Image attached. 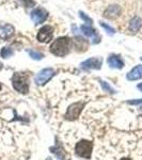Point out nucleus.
I'll return each instance as SVG.
<instances>
[{
	"mask_svg": "<svg viewBox=\"0 0 142 160\" xmlns=\"http://www.w3.org/2000/svg\"><path fill=\"white\" fill-rule=\"evenodd\" d=\"M72 47V41L68 37H61L58 38L56 41L51 43L49 50L53 55L57 57H65L68 55Z\"/></svg>",
	"mask_w": 142,
	"mask_h": 160,
	"instance_id": "nucleus-1",
	"label": "nucleus"
},
{
	"mask_svg": "<svg viewBox=\"0 0 142 160\" xmlns=\"http://www.w3.org/2000/svg\"><path fill=\"white\" fill-rule=\"evenodd\" d=\"M12 86L20 94L29 92V76L26 73H15L12 77Z\"/></svg>",
	"mask_w": 142,
	"mask_h": 160,
	"instance_id": "nucleus-2",
	"label": "nucleus"
},
{
	"mask_svg": "<svg viewBox=\"0 0 142 160\" xmlns=\"http://www.w3.org/2000/svg\"><path fill=\"white\" fill-rule=\"evenodd\" d=\"M93 151V143L89 140H80L75 146V154L80 158L90 159Z\"/></svg>",
	"mask_w": 142,
	"mask_h": 160,
	"instance_id": "nucleus-3",
	"label": "nucleus"
},
{
	"mask_svg": "<svg viewBox=\"0 0 142 160\" xmlns=\"http://www.w3.org/2000/svg\"><path fill=\"white\" fill-rule=\"evenodd\" d=\"M84 108V102H74L68 108L65 115V120L68 121H75L79 118L80 113L82 112V109Z\"/></svg>",
	"mask_w": 142,
	"mask_h": 160,
	"instance_id": "nucleus-4",
	"label": "nucleus"
},
{
	"mask_svg": "<svg viewBox=\"0 0 142 160\" xmlns=\"http://www.w3.org/2000/svg\"><path fill=\"white\" fill-rule=\"evenodd\" d=\"M56 72L53 68H44L42 69L41 72H38V75L35 76V83L38 86H44L45 83H47L49 80L55 76Z\"/></svg>",
	"mask_w": 142,
	"mask_h": 160,
	"instance_id": "nucleus-5",
	"label": "nucleus"
},
{
	"mask_svg": "<svg viewBox=\"0 0 142 160\" xmlns=\"http://www.w3.org/2000/svg\"><path fill=\"white\" fill-rule=\"evenodd\" d=\"M53 37V28L51 26H44L38 32L37 38L41 43H49Z\"/></svg>",
	"mask_w": 142,
	"mask_h": 160,
	"instance_id": "nucleus-6",
	"label": "nucleus"
},
{
	"mask_svg": "<svg viewBox=\"0 0 142 160\" xmlns=\"http://www.w3.org/2000/svg\"><path fill=\"white\" fill-rule=\"evenodd\" d=\"M30 17L35 25H40L47 19L48 12L45 9H43V8H37V9H34L31 12Z\"/></svg>",
	"mask_w": 142,
	"mask_h": 160,
	"instance_id": "nucleus-7",
	"label": "nucleus"
},
{
	"mask_svg": "<svg viewBox=\"0 0 142 160\" xmlns=\"http://www.w3.org/2000/svg\"><path fill=\"white\" fill-rule=\"evenodd\" d=\"M81 32L84 33L86 37L92 38V42L94 44H99L100 42V37L97 33V31L90 25H82L80 27Z\"/></svg>",
	"mask_w": 142,
	"mask_h": 160,
	"instance_id": "nucleus-8",
	"label": "nucleus"
},
{
	"mask_svg": "<svg viewBox=\"0 0 142 160\" xmlns=\"http://www.w3.org/2000/svg\"><path fill=\"white\" fill-rule=\"evenodd\" d=\"M15 34V28L10 24L0 25V40L8 41Z\"/></svg>",
	"mask_w": 142,
	"mask_h": 160,
	"instance_id": "nucleus-9",
	"label": "nucleus"
},
{
	"mask_svg": "<svg viewBox=\"0 0 142 160\" xmlns=\"http://www.w3.org/2000/svg\"><path fill=\"white\" fill-rule=\"evenodd\" d=\"M103 65V60L100 58H90L80 64L84 69H100Z\"/></svg>",
	"mask_w": 142,
	"mask_h": 160,
	"instance_id": "nucleus-10",
	"label": "nucleus"
},
{
	"mask_svg": "<svg viewBox=\"0 0 142 160\" xmlns=\"http://www.w3.org/2000/svg\"><path fill=\"white\" fill-rule=\"evenodd\" d=\"M50 152L53 155H56L57 158H58L59 160H68V154H66L65 149L63 148V146H62V144L60 143V142H57L55 146L50 148Z\"/></svg>",
	"mask_w": 142,
	"mask_h": 160,
	"instance_id": "nucleus-11",
	"label": "nucleus"
},
{
	"mask_svg": "<svg viewBox=\"0 0 142 160\" xmlns=\"http://www.w3.org/2000/svg\"><path fill=\"white\" fill-rule=\"evenodd\" d=\"M107 63H108V65L112 68L122 69L124 68V61L122 60V58L118 55L109 56V58L107 59Z\"/></svg>",
	"mask_w": 142,
	"mask_h": 160,
	"instance_id": "nucleus-12",
	"label": "nucleus"
},
{
	"mask_svg": "<svg viewBox=\"0 0 142 160\" xmlns=\"http://www.w3.org/2000/svg\"><path fill=\"white\" fill-rule=\"evenodd\" d=\"M120 12H121V8L119 7V6H117V4H114V6L108 7L107 9L105 10L104 16L106 17V18L113 19V18H115V17L119 16Z\"/></svg>",
	"mask_w": 142,
	"mask_h": 160,
	"instance_id": "nucleus-13",
	"label": "nucleus"
},
{
	"mask_svg": "<svg viewBox=\"0 0 142 160\" xmlns=\"http://www.w3.org/2000/svg\"><path fill=\"white\" fill-rule=\"evenodd\" d=\"M126 78H127V80H129V81H135V80L142 79V65L135 66V68L127 74Z\"/></svg>",
	"mask_w": 142,
	"mask_h": 160,
	"instance_id": "nucleus-14",
	"label": "nucleus"
},
{
	"mask_svg": "<svg viewBox=\"0 0 142 160\" xmlns=\"http://www.w3.org/2000/svg\"><path fill=\"white\" fill-rule=\"evenodd\" d=\"M141 26H142L141 19L139 18V17H135V18L131 19L129 22V30L131 32H137V31H139V29L141 28Z\"/></svg>",
	"mask_w": 142,
	"mask_h": 160,
	"instance_id": "nucleus-15",
	"label": "nucleus"
},
{
	"mask_svg": "<svg viewBox=\"0 0 142 160\" xmlns=\"http://www.w3.org/2000/svg\"><path fill=\"white\" fill-rule=\"evenodd\" d=\"M27 52L29 53V56L31 58L33 59V60H42L44 58V55L42 52H40V51H37V50H32V49H28Z\"/></svg>",
	"mask_w": 142,
	"mask_h": 160,
	"instance_id": "nucleus-16",
	"label": "nucleus"
},
{
	"mask_svg": "<svg viewBox=\"0 0 142 160\" xmlns=\"http://www.w3.org/2000/svg\"><path fill=\"white\" fill-rule=\"evenodd\" d=\"M14 55V51H13L10 47H3L0 51V56H1V58L3 59H8L10 58V57H12Z\"/></svg>",
	"mask_w": 142,
	"mask_h": 160,
	"instance_id": "nucleus-17",
	"label": "nucleus"
},
{
	"mask_svg": "<svg viewBox=\"0 0 142 160\" xmlns=\"http://www.w3.org/2000/svg\"><path fill=\"white\" fill-rule=\"evenodd\" d=\"M99 82H100V87H102V89L104 90L105 92L111 93V94H114V93H115V90L113 89L112 87H110L109 84H108L106 81H103V80H100Z\"/></svg>",
	"mask_w": 142,
	"mask_h": 160,
	"instance_id": "nucleus-18",
	"label": "nucleus"
},
{
	"mask_svg": "<svg viewBox=\"0 0 142 160\" xmlns=\"http://www.w3.org/2000/svg\"><path fill=\"white\" fill-rule=\"evenodd\" d=\"M79 16H80V18L82 19V20H84V22H86L87 25H90L91 26V24L93 22V20L90 18L89 16L86 14V13H84L82 11H79Z\"/></svg>",
	"mask_w": 142,
	"mask_h": 160,
	"instance_id": "nucleus-19",
	"label": "nucleus"
},
{
	"mask_svg": "<svg viewBox=\"0 0 142 160\" xmlns=\"http://www.w3.org/2000/svg\"><path fill=\"white\" fill-rule=\"evenodd\" d=\"M99 24H100V26H102V27L106 30V32H107L108 34H111V35H112V34H114V33H115V30L113 29L112 27H110L109 25L105 24V22H100Z\"/></svg>",
	"mask_w": 142,
	"mask_h": 160,
	"instance_id": "nucleus-20",
	"label": "nucleus"
},
{
	"mask_svg": "<svg viewBox=\"0 0 142 160\" xmlns=\"http://www.w3.org/2000/svg\"><path fill=\"white\" fill-rule=\"evenodd\" d=\"M128 104L129 105H137V106H140L139 110H140V113L142 114V99H133V100H128Z\"/></svg>",
	"mask_w": 142,
	"mask_h": 160,
	"instance_id": "nucleus-21",
	"label": "nucleus"
},
{
	"mask_svg": "<svg viewBox=\"0 0 142 160\" xmlns=\"http://www.w3.org/2000/svg\"><path fill=\"white\" fill-rule=\"evenodd\" d=\"M137 88H138V89L140 90V91H142V83H139V84H138V87H137Z\"/></svg>",
	"mask_w": 142,
	"mask_h": 160,
	"instance_id": "nucleus-22",
	"label": "nucleus"
},
{
	"mask_svg": "<svg viewBox=\"0 0 142 160\" xmlns=\"http://www.w3.org/2000/svg\"><path fill=\"white\" fill-rule=\"evenodd\" d=\"M121 160H131V159L130 158H122Z\"/></svg>",
	"mask_w": 142,
	"mask_h": 160,
	"instance_id": "nucleus-23",
	"label": "nucleus"
},
{
	"mask_svg": "<svg viewBox=\"0 0 142 160\" xmlns=\"http://www.w3.org/2000/svg\"><path fill=\"white\" fill-rule=\"evenodd\" d=\"M1 69H2V63L0 62V71H1Z\"/></svg>",
	"mask_w": 142,
	"mask_h": 160,
	"instance_id": "nucleus-24",
	"label": "nucleus"
},
{
	"mask_svg": "<svg viewBox=\"0 0 142 160\" xmlns=\"http://www.w3.org/2000/svg\"><path fill=\"white\" fill-rule=\"evenodd\" d=\"M0 90H1V83H0Z\"/></svg>",
	"mask_w": 142,
	"mask_h": 160,
	"instance_id": "nucleus-25",
	"label": "nucleus"
},
{
	"mask_svg": "<svg viewBox=\"0 0 142 160\" xmlns=\"http://www.w3.org/2000/svg\"><path fill=\"white\" fill-rule=\"evenodd\" d=\"M47 160H53V159H50V158H48V159H47Z\"/></svg>",
	"mask_w": 142,
	"mask_h": 160,
	"instance_id": "nucleus-26",
	"label": "nucleus"
},
{
	"mask_svg": "<svg viewBox=\"0 0 142 160\" xmlns=\"http://www.w3.org/2000/svg\"><path fill=\"white\" fill-rule=\"evenodd\" d=\"M141 60H142V58H141Z\"/></svg>",
	"mask_w": 142,
	"mask_h": 160,
	"instance_id": "nucleus-27",
	"label": "nucleus"
}]
</instances>
